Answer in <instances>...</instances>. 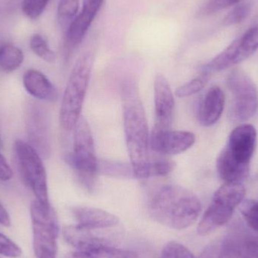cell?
I'll return each instance as SVG.
<instances>
[{
  "instance_id": "cell-1",
  "label": "cell",
  "mask_w": 258,
  "mask_h": 258,
  "mask_svg": "<svg viewBox=\"0 0 258 258\" xmlns=\"http://www.w3.org/2000/svg\"><path fill=\"white\" fill-rule=\"evenodd\" d=\"M121 95L127 148L132 173L135 177L151 161L150 134L145 110L134 80L128 79L122 83Z\"/></svg>"
},
{
  "instance_id": "cell-2",
  "label": "cell",
  "mask_w": 258,
  "mask_h": 258,
  "mask_svg": "<svg viewBox=\"0 0 258 258\" xmlns=\"http://www.w3.org/2000/svg\"><path fill=\"white\" fill-rule=\"evenodd\" d=\"M202 211L198 197L176 184L158 188L150 197L148 212L156 222L168 228L183 230L194 224Z\"/></svg>"
},
{
  "instance_id": "cell-3",
  "label": "cell",
  "mask_w": 258,
  "mask_h": 258,
  "mask_svg": "<svg viewBox=\"0 0 258 258\" xmlns=\"http://www.w3.org/2000/svg\"><path fill=\"white\" fill-rule=\"evenodd\" d=\"M93 67L92 53H85L76 62L63 93L60 110V123L66 131L74 130L81 117Z\"/></svg>"
},
{
  "instance_id": "cell-4",
  "label": "cell",
  "mask_w": 258,
  "mask_h": 258,
  "mask_svg": "<svg viewBox=\"0 0 258 258\" xmlns=\"http://www.w3.org/2000/svg\"><path fill=\"white\" fill-rule=\"evenodd\" d=\"M67 163L75 171L82 186L92 192L99 172L92 130L87 120L81 116L74 128V150L65 156Z\"/></svg>"
},
{
  "instance_id": "cell-5",
  "label": "cell",
  "mask_w": 258,
  "mask_h": 258,
  "mask_svg": "<svg viewBox=\"0 0 258 258\" xmlns=\"http://www.w3.org/2000/svg\"><path fill=\"white\" fill-rule=\"evenodd\" d=\"M245 192L241 183H224L218 188L197 227L199 234L208 236L230 221L235 209L243 202Z\"/></svg>"
},
{
  "instance_id": "cell-6",
  "label": "cell",
  "mask_w": 258,
  "mask_h": 258,
  "mask_svg": "<svg viewBox=\"0 0 258 258\" xmlns=\"http://www.w3.org/2000/svg\"><path fill=\"white\" fill-rule=\"evenodd\" d=\"M33 246L37 258H56L58 223L51 205L45 206L36 200L30 206Z\"/></svg>"
},
{
  "instance_id": "cell-7",
  "label": "cell",
  "mask_w": 258,
  "mask_h": 258,
  "mask_svg": "<svg viewBox=\"0 0 258 258\" xmlns=\"http://www.w3.org/2000/svg\"><path fill=\"white\" fill-rule=\"evenodd\" d=\"M233 95L228 116L232 122H243L252 117L258 108L257 88L251 77L242 70L231 71L227 80Z\"/></svg>"
},
{
  "instance_id": "cell-8",
  "label": "cell",
  "mask_w": 258,
  "mask_h": 258,
  "mask_svg": "<svg viewBox=\"0 0 258 258\" xmlns=\"http://www.w3.org/2000/svg\"><path fill=\"white\" fill-rule=\"evenodd\" d=\"M15 152L21 175L26 184L33 191L37 201L48 206L50 203L46 171L42 156L30 144L21 140L15 142Z\"/></svg>"
},
{
  "instance_id": "cell-9",
  "label": "cell",
  "mask_w": 258,
  "mask_h": 258,
  "mask_svg": "<svg viewBox=\"0 0 258 258\" xmlns=\"http://www.w3.org/2000/svg\"><path fill=\"white\" fill-rule=\"evenodd\" d=\"M195 142V135L187 131L154 127L150 132V149L162 156H172L184 153L190 149Z\"/></svg>"
},
{
  "instance_id": "cell-10",
  "label": "cell",
  "mask_w": 258,
  "mask_h": 258,
  "mask_svg": "<svg viewBox=\"0 0 258 258\" xmlns=\"http://www.w3.org/2000/svg\"><path fill=\"white\" fill-rule=\"evenodd\" d=\"M26 125L30 145L42 157L51 154L49 122L45 109L37 103L29 104L26 116Z\"/></svg>"
},
{
  "instance_id": "cell-11",
  "label": "cell",
  "mask_w": 258,
  "mask_h": 258,
  "mask_svg": "<svg viewBox=\"0 0 258 258\" xmlns=\"http://www.w3.org/2000/svg\"><path fill=\"white\" fill-rule=\"evenodd\" d=\"M105 0H85L81 12L70 24L64 46L68 54L80 45Z\"/></svg>"
},
{
  "instance_id": "cell-12",
  "label": "cell",
  "mask_w": 258,
  "mask_h": 258,
  "mask_svg": "<svg viewBox=\"0 0 258 258\" xmlns=\"http://www.w3.org/2000/svg\"><path fill=\"white\" fill-rule=\"evenodd\" d=\"M154 104L156 128H171L174 115V95L166 77L158 74L154 80Z\"/></svg>"
},
{
  "instance_id": "cell-13",
  "label": "cell",
  "mask_w": 258,
  "mask_h": 258,
  "mask_svg": "<svg viewBox=\"0 0 258 258\" xmlns=\"http://www.w3.org/2000/svg\"><path fill=\"white\" fill-rule=\"evenodd\" d=\"M257 131L253 125L242 124L230 134L226 148L238 162L250 165L255 150Z\"/></svg>"
},
{
  "instance_id": "cell-14",
  "label": "cell",
  "mask_w": 258,
  "mask_h": 258,
  "mask_svg": "<svg viewBox=\"0 0 258 258\" xmlns=\"http://www.w3.org/2000/svg\"><path fill=\"white\" fill-rule=\"evenodd\" d=\"M96 230L78 225L67 226L63 229L66 242L77 251H89L105 246H113L112 240L97 233Z\"/></svg>"
},
{
  "instance_id": "cell-15",
  "label": "cell",
  "mask_w": 258,
  "mask_h": 258,
  "mask_svg": "<svg viewBox=\"0 0 258 258\" xmlns=\"http://www.w3.org/2000/svg\"><path fill=\"white\" fill-rule=\"evenodd\" d=\"M218 258H258V239L242 232L233 233L221 244Z\"/></svg>"
},
{
  "instance_id": "cell-16",
  "label": "cell",
  "mask_w": 258,
  "mask_h": 258,
  "mask_svg": "<svg viewBox=\"0 0 258 258\" xmlns=\"http://www.w3.org/2000/svg\"><path fill=\"white\" fill-rule=\"evenodd\" d=\"M77 224L92 230L112 228L119 224L116 215L97 208L76 206L71 210Z\"/></svg>"
},
{
  "instance_id": "cell-17",
  "label": "cell",
  "mask_w": 258,
  "mask_h": 258,
  "mask_svg": "<svg viewBox=\"0 0 258 258\" xmlns=\"http://www.w3.org/2000/svg\"><path fill=\"white\" fill-rule=\"evenodd\" d=\"M225 105V95L221 88L213 86L203 98L199 107L198 119L203 126L215 125L222 115Z\"/></svg>"
},
{
  "instance_id": "cell-18",
  "label": "cell",
  "mask_w": 258,
  "mask_h": 258,
  "mask_svg": "<svg viewBox=\"0 0 258 258\" xmlns=\"http://www.w3.org/2000/svg\"><path fill=\"white\" fill-rule=\"evenodd\" d=\"M23 83L27 92L37 99L54 102L58 98L55 86L40 71L29 70L24 74Z\"/></svg>"
},
{
  "instance_id": "cell-19",
  "label": "cell",
  "mask_w": 258,
  "mask_h": 258,
  "mask_svg": "<svg viewBox=\"0 0 258 258\" xmlns=\"http://www.w3.org/2000/svg\"><path fill=\"white\" fill-rule=\"evenodd\" d=\"M217 170L225 183H242L249 176L250 165L236 161L225 148L217 159Z\"/></svg>"
},
{
  "instance_id": "cell-20",
  "label": "cell",
  "mask_w": 258,
  "mask_h": 258,
  "mask_svg": "<svg viewBox=\"0 0 258 258\" xmlns=\"http://www.w3.org/2000/svg\"><path fill=\"white\" fill-rule=\"evenodd\" d=\"M231 45L236 65L251 57L258 50V25L250 28L241 37L233 41Z\"/></svg>"
},
{
  "instance_id": "cell-21",
  "label": "cell",
  "mask_w": 258,
  "mask_h": 258,
  "mask_svg": "<svg viewBox=\"0 0 258 258\" xmlns=\"http://www.w3.org/2000/svg\"><path fill=\"white\" fill-rule=\"evenodd\" d=\"M64 258H139L135 251L105 246L89 251H75L68 253Z\"/></svg>"
},
{
  "instance_id": "cell-22",
  "label": "cell",
  "mask_w": 258,
  "mask_h": 258,
  "mask_svg": "<svg viewBox=\"0 0 258 258\" xmlns=\"http://www.w3.org/2000/svg\"><path fill=\"white\" fill-rule=\"evenodd\" d=\"M24 54L21 48L12 44L0 46V68L6 72L18 69L24 61Z\"/></svg>"
},
{
  "instance_id": "cell-23",
  "label": "cell",
  "mask_w": 258,
  "mask_h": 258,
  "mask_svg": "<svg viewBox=\"0 0 258 258\" xmlns=\"http://www.w3.org/2000/svg\"><path fill=\"white\" fill-rule=\"evenodd\" d=\"M174 168V162L168 159H151V161L136 174L135 177L147 179L151 177H164L172 172Z\"/></svg>"
},
{
  "instance_id": "cell-24",
  "label": "cell",
  "mask_w": 258,
  "mask_h": 258,
  "mask_svg": "<svg viewBox=\"0 0 258 258\" xmlns=\"http://www.w3.org/2000/svg\"><path fill=\"white\" fill-rule=\"evenodd\" d=\"M80 9V0H60L57 5V17L59 24H71Z\"/></svg>"
},
{
  "instance_id": "cell-25",
  "label": "cell",
  "mask_w": 258,
  "mask_h": 258,
  "mask_svg": "<svg viewBox=\"0 0 258 258\" xmlns=\"http://www.w3.org/2000/svg\"><path fill=\"white\" fill-rule=\"evenodd\" d=\"M30 46L33 52L48 63L55 61V53L51 49L48 42L41 35L35 34L30 39Z\"/></svg>"
},
{
  "instance_id": "cell-26",
  "label": "cell",
  "mask_w": 258,
  "mask_h": 258,
  "mask_svg": "<svg viewBox=\"0 0 258 258\" xmlns=\"http://www.w3.org/2000/svg\"><path fill=\"white\" fill-rule=\"evenodd\" d=\"M209 74L203 73L197 78L188 82L186 84L179 87L175 91V95L177 98H183L191 96L198 93L204 89L207 85L209 79Z\"/></svg>"
},
{
  "instance_id": "cell-27",
  "label": "cell",
  "mask_w": 258,
  "mask_h": 258,
  "mask_svg": "<svg viewBox=\"0 0 258 258\" xmlns=\"http://www.w3.org/2000/svg\"><path fill=\"white\" fill-rule=\"evenodd\" d=\"M240 205L244 219L251 229L258 232V201L246 200Z\"/></svg>"
},
{
  "instance_id": "cell-28",
  "label": "cell",
  "mask_w": 258,
  "mask_h": 258,
  "mask_svg": "<svg viewBox=\"0 0 258 258\" xmlns=\"http://www.w3.org/2000/svg\"><path fill=\"white\" fill-rule=\"evenodd\" d=\"M251 4L250 3H242L236 6L224 21V25L231 26L240 24L248 18L251 13Z\"/></svg>"
},
{
  "instance_id": "cell-29",
  "label": "cell",
  "mask_w": 258,
  "mask_h": 258,
  "mask_svg": "<svg viewBox=\"0 0 258 258\" xmlns=\"http://www.w3.org/2000/svg\"><path fill=\"white\" fill-rule=\"evenodd\" d=\"M160 258H197L184 245L170 242L162 248Z\"/></svg>"
},
{
  "instance_id": "cell-30",
  "label": "cell",
  "mask_w": 258,
  "mask_h": 258,
  "mask_svg": "<svg viewBox=\"0 0 258 258\" xmlns=\"http://www.w3.org/2000/svg\"><path fill=\"white\" fill-rule=\"evenodd\" d=\"M50 0H22L21 9L30 19L39 18L48 6Z\"/></svg>"
},
{
  "instance_id": "cell-31",
  "label": "cell",
  "mask_w": 258,
  "mask_h": 258,
  "mask_svg": "<svg viewBox=\"0 0 258 258\" xmlns=\"http://www.w3.org/2000/svg\"><path fill=\"white\" fill-rule=\"evenodd\" d=\"M22 254L21 248L13 241L5 235L0 233V255L10 258L21 257Z\"/></svg>"
},
{
  "instance_id": "cell-32",
  "label": "cell",
  "mask_w": 258,
  "mask_h": 258,
  "mask_svg": "<svg viewBox=\"0 0 258 258\" xmlns=\"http://www.w3.org/2000/svg\"><path fill=\"white\" fill-rule=\"evenodd\" d=\"M242 1L243 0H209L203 9V12L206 15H210L222 9H227L230 6H236Z\"/></svg>"
},
{
  "instance_id": "cell-33",
  "label": "cell",
  "mask_w": 258,
  "mask_h": 258,
  "mask_svg": "<svg viewBox=\"0 0 258 258\" xmlns=\"http://www.w3.org/2000/svg\"><path fill=\"white\" fill-rule=\"evenodd\" d=\"M13 176L12 168L9 166L4 156L0 153V180H9Z\"/></svg>"
},
{
  "instance_id": "cell-34",
  "label": "cell",
  "mask_w": 258,
  "mask_h": 258,
  "mask_svg": "<svg viewBox=\"0 0 258 258\" xmlns=\"http://www.w3.org/2000/svg\"><path fill=\"white\" fill-rule=\"evenodd\" d=\"M0 224L4 227H9L11 224L9 213L1 203H0Z\"/></svg>"
},
{
  "instance_id": "cell-35",
  "label": "cell",
  "mask_w": 258,
  "mask_h": 258,
  "mask_svg": "<svg viewBox=\"0 0 258 258\" xmlns=\"http://www.w3.org/2000/svg\"><path fill=\"white\" fill-rule=\"evenodd\" d=\"M3 141H2L1 137H0V150H1L2 148H3Z\"/></svg>"
},
{
  "instance_id": "cell-36",
  "label": "cell",
  "mask_w": 258,
  "mask_h": 258,
  "mask_svg": "<svg viewBox=\"0 0 258 258\" xmlns=\"http://www.w3.org/2000/svg\"><path fill=\"white\" fill-rule=\"evenodd\" d=\"M9 1H10L11 3H15V2L19 1V0H9Z\"/></svg>"
}]
</instances>
